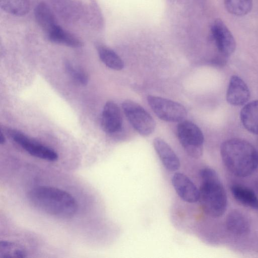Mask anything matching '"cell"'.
I'll return each mask as SVG.
<instances>
[{
	"mask_svg": "<svg viewBox=\"0 0 258 258\" xmlns=\"http://www.w3.org/2000/svg\"><path fill=\"white\" fill-rule=\"evenodd\" d=\"M30 202L36 208L60 218L73 217L78 210L75 198L69 193L57 187L39 186L28 193Z\"/></svg>",
	"mask_w": 258,
	"mask_h": 258,
	"instance_id": "1",
	"label": "cell"
},
{
	"mask_svg": "<svg viewBox=\"0 0 258 258\" xmlns=\"http://www.w3.org/2000/svg\"><path fill=\"white\" fill-rule=\"evenodd\" d=\"M220 153L226 168L237 176H248L258 166V153L245 140L231 139L224 141L221 144Z\"/></svg>",
	"mask_w": 258,
	"mask_h": 258,
	"instance_id": "2",
	"label": "cell"
},
{
	"mask_svg": "<svg viewBox=\"0 0 258 258\" xmlns=\"http://www.w3.org/2000/svg\"><path fill=\"white\" fill-rule=\"evenodd\" d=\"M202 183L199 189L201 207L208 215L219 217L225 212L227 205L226 193L216 172L205 167L200 172Z\"/></svg>",
	"mask_w": 258,
	"mask_h": 258,
	"instance_id": "3",
	"label": "cell"
},
{
	"mask_svg": "<svg viewBox=\"0 0 258 258\" xmlns=\"http://www.w3.org/2000/svg\"><path fill=\"white\" fill-rule=\"evenodd\" d=\"M177 134L183 148L190 157L199 158L202 155L204 135L196 124L188 120L179 122Z\"/></svg>",
	"mask_w": 258,
	"mask_h": 258,
	"instance_id": "4",
	"label": "cell"
},
{
	"mask_svg": "<svg viewBox=\"0 0 258 258\" xmlns=\"http://www.w3.org/2000/svg\"><path fill=\"white\" fill-rule=\"evenodd\" d=\"M122 107L130 123L139 134L147 136L154 132L155 122L142 106L131 100H125Z\"/></svg>",
	"mask_w": 258,
	"mask_h": 258,
	"instance_id": "5",
	"label": "cell"
},
{
	"mask_svg": "<svg viewBox=\"0 0 258 258\" xmlns=\"http://www.w3.org/2000/svg\"><path fill=\"white\" fill-rule=\"evenodd\" d=\"M147 101L156 115L164 121L179 122L187 115L184 107L174 101L154 95L148 96Z\"/></svg>",
	"mask_w": 258,
	"mask_h": 258,
	"instance_id": "6",
	"label": "cell"
},
{
	"mask_svg": "<svg viewBox=\"0 0 258 258\" xmlns=\"http://www.w3.org/2000/svg\"><path fill=\"white\" fill-rule=\"evenodd\" d=\"M9 133L13 140L31 155L46 161L57 160L58 155L52 149L30 139L19 131L12 130Z\"/></svg>",
	"mask_w": 258,
	"mask_h": 258,
	"instance_id": "7",
	"label": "cell"
},
{
	"mask_svg": "<svg viewBox=\"0 0 258 258\" xmlns=\"http://www.w3.org/2000/svg\"><path fill=\"white\" fill-rule=\"evenodd\" d=\"M212 38L220 55L227 58L236 48V41L232 33L221 20L217 19L212 24Z\"/></svg>",
	"mask_w": 258,
	"mask_h": 258,
	"instance_id": "8",
	"label": "cell"
},
{
	"mask_svg": "<svg viewBox=\"0 0 258 258\" xmlns=\"http://www.w3.org/2000/svg\"><path fill=\"white\" fill-rule=\"evenodd\" d=\"M172 184L178 196L184 201L194 203L199 201V189L185 174L176 172L172 177Z\"/></svg>",
	"mask_w": 258,
	"mask_h": 258,
	"instance_id": "9",
	"label": "cell"
},
{
	"mask_svg": "<svg viewBox=\"0 0 258 258\" xmlns=\"http://www.w3.org/2000/svg\"><path fill=\"white\" fill-rule=\"evenodd\" d=\"M250 98L249 88L244 81L237 76H232L226 93V100L231 105L241 106Z\"/></svg>",
	"mask_w": 258,
	"mask_h": 258,
	"instance_id": "10",
	"label": "cell"
},
{
	"mask_svg": "<svg viewBox=\"0 0 258 258\" xmlns=\"http://www.w3.org/2000/svg\"><path fill=\"white\" fill-rule=\"evenodd\" d=\"M101 123L103 131L108 133H115L121 129L122 116L116 103L108 101L105 103L102 112Z\"/></svg>",
	"mask_w": 258,
	"mask_h": 258,
	"instance_id": "11",
	"label": "cell"
},
{
	"mask_svg": "<svg viewBox=\"0 0 258 258\" xmlns=\"http://www.w3.org/2000/svg\"><path fill=\"white\" fill-rule=\"evenodd\" d=\"M153 146L164 167L169 171H175L180 167V161L170 146L162 139L156 138Z\"/></svg>",
	"mask_w": 258,
	"mask_h": 258,
	"instance_id": "12",
	"label": "cell"
},
{
	"mask_svg": "<svg viewBox=\"0 0 258 258\" xmlns=\"http://www.w3.org/2000/svg\"><path fill=\"white\" fill-rule=\"evenodd\" d=\"M226 225L227 229L232 234L243 236L248 234L250 226L249 220L241 212L234 210L227 217Z\"/></svg>",
	"mask_w": 258,
	"mask_h": 258,
	"instance_id": "13",
	"label": "cell"
},
{
	"mask_svg": "<svg viewBox=\"0 0 258 258\" xmlns=\"http://www.w3.org/2000/svg\"><path fill=\"white\" fill-rule=\"evenodd\" d=\"M240 119L247 131L258 135V100L249 102L242 108Z\"/></svg>",
	"mask_w": 258,
	"mask_h": 258,
	"instance_id": "14",
	"label": "cell"
},
{
	"mask_svg": "<svg viewBox=\"0 0 258 258\" xmlns=\"http://www.w3.org/2000/svg\"><path fill=\"white\" fill-rule=\"evenodd\" d=\"M234 198L241 205L253 210H258V198L250 188L239 184L231 186Z\"/></svg>",
	"mask_w": 258,
	"mask_h": 258,
	"instance_id": "15",
	"label": "cell"
},
{
	"mask_svg": "<svg viewBox=\"0 0 258 258\" xmlns=\"http://www.w3.org/2000/svg\"><path fill=\"white\" fill-rule=\"evenodd\" d=\"M47 35L49 39L55 43L72 47H79L82 45V43L79 39L57 25L47 33Z\"/></svg>",
	"mask_w": 258,
	"mask_h": 258,
	"instance_id": "16",
	"label": "cell"
},
{
	"mask_svg": "<svg viewBox=\"0 0 258 258\" xmlns=\"http://www.w3.org/2000/svg\"><path fill=\"white\" fill-rule=\"evenodd\" d=\"M34 14L38 24L46 33L57 25L51 10L44 3H40L36 7Z\"/></svg>",
	"mask_w": 258,
	"mask_h": 258,
	"instance_id": "17",
	"label": "cell"
},
{
	"mask_svg": "<svg viewBox=\"0 0 258 258\" xmlns=\"http://www.w3.org/2000/svg\"><path fill=\"white\" fill-rule=\"evenodd\" d=\"M27 251L23 245L9 240L1 241V258H24L27 257Z\"/></svg>",
	"mask_w": 258,
	"mask_h": 258,
	"instance_id": "18",
	"label": "cell"
},
{
	"mask_svg": "<svg viewBox=\"0 0 258 258\" xmlns=\"http://www.w3.org/2000/svg\"><path fill=\"white\" fill-rule=\"evenodd\" d=\"M99 57L108 68L114 70H121L124 67L121 58L112 49L105 46L98 48Z\"/></svg>",
	"mask_w": 258,
	"mask_h": 258,
	"instance_id": "19",
	"label": "cell"
},
{
	"mask_svg": "<svg viewBox=\"0 0 258 258\" xmlns=\"http://www.w3.org/2000/svg\"><path fill=\"white\" fill-rule=\"evenodd\" d=\"M1 8L6 12L16 16H23L29 10L28 0H0Z\"/></svg>",
	"mask_w": 258,
	"mask_h": 258,
	"instance_id": "20",
	"label": "cell"
},
{
	"mask_svg": "<svg viewBox=\"0 0 258 258\" xmlns=\"http://www.w3.org/2000/svg\"><path fill=\"white\" fill-rule=\"evenodd\" d=\"M224 3L228 12L236 16L247 14L252 7V0H224Z\"/></svg>",
	"mask_w": 258,
	"mask_h": 258,
	"instance_id": "21",
	"label": "cell"
},
{
	"mask_svg": "<svg viewBox=\"0 0 258 258\" xmlns=\"http://www.w3.org/2000/svg\"><path fill=\"white\" fill-rule=\"evenodd\" d=\"M64 68L67 74L76 82L83 85L88 83V76L81 70L76 68L69 61L65 63Z\"/></svg>",
	"mask_w": 258,
	"mask_h": 258,
	"instance_id": "22",
	"label": "cell"
},
{
	"mask_svg": "<svg viewBox=\"0 0 258 258\" xmlns=\"http://www.w3.org/2000/svg\"><path fill=\"white\" fill-rule=\"evenodd\" d=\"M6 142V139L3 135V133H1V136H0V143L1 144H4Z\"/></svg>",
	"mask_w": 258,
	"mask_h": 258,
	"instance_id": "23",
	"label": "cell"
},
{
	"mask_svg": "<svg viewBox=\"0 0 258 258\" xmlns=\"http://www.w3.org/2000/svg\"><path fill=\"white\" fill-rule=\"evenodd\" d=\"M256 188L257 189V191H258V182H257V183L256 184Z\"/></svg>",
	"mask_w": 258,
	"mask_h": 258,
	"instance_id": "24",
	"label": "cell"
}]
</instances>
